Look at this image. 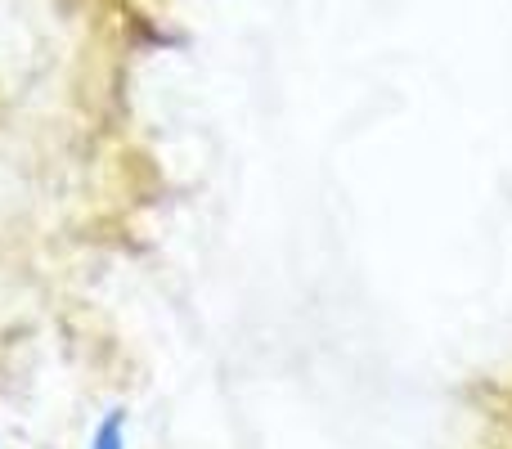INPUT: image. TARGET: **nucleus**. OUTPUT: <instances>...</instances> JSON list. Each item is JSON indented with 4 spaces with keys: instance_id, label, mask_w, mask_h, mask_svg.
I'll use <instances>...</instances> for the list:
<instances>
[{
    "instance_id": "f257e3e1",
    "label": "nucleus",
    "mask_w": 512,
    "mask_h": 449,
    "mask_svg": "<svg viewBox=\"0 0 512 449\" xmlns=\"http://www.w3.org/2000/svg\"><path fill=\"white\" fill-rule=\"evenodd\" d=\"M90 449H126V414L122 409H108L104 423L90 436Z\"/></svg>"
}]
</instances>
